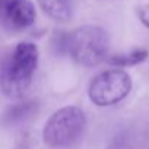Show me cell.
Listing matches in <instances>:
<instances>
[{
	"label": "cell",
	"mask_w": 149,
	"mask_h": 149,
	"mask_svg": "<svg viewBox=\"0 0 149 149\" xmlns=\"http://www.w3.org/2000/svg\"><path fill=\"white\" fill-rule=\"evenodd\" d=\"M38 47L34 42H19L0 66V89L10 100H19L28 91L38 66Z\"/></svg>",
	"instance_id": "cell-1"
},
{
	"label": "cell",
	"mask_w": 149,
	"mask_h": 149,
	"mask_svg": "<svg viewBox=\"0 0 149 149\" xmlns=\"http://www.w3.org/2000/svg\"><path fill=\"white\" fill-rule=\"evenodd\" d=\"M86 116L76 105H66L54 111L42 129L44 143L53 149H63L74 145L84 134Z\"/></svg>",
	"instance_id": "cell-2"
},
{
	"label": "cell",
	"mask_w": 149,
	"mask_h": 149,
	"mask_svg": "<svg viewBox=\"0 0 149 149\" xmlns=\"http://www.w3.org/2000/svg\"><path fill=\"white\" fill-rule=\"evenodd\" d=\"M108 34L98 25L79 26L69 35V54L82 66H98L108 51Z\"/></svg>",
	"instance_id": "cell-3"
},
{
	"label": "cell",
	"mask_w": 149,
	"mask_h": 149,
	"mask_svg": "<svg viewBox=\"0 0 149 149\" xmlns=\"http://www.w3.org/2000/svg\"><path fill=\"white\" fill-rule=\"evenodd\" d=\"M132 91V78L123 67L108 69L91 81L89 100L98 107H110L121 102Z\"/></svg>",
	"instance_id": "cell-4"
},
{
	"label": "cell",
	"mask_w": 149,
	"mask_h": 149,
	"mask_svg": "<svg viewBox=\"0 0 149 149\" xmlns=\"http://www.w3.org/2000/svg\"><path fill=\"white\" fill-rule=\"evenodd\" d=\"M3 24L9 31H24L34 25L37 12L31 0H2Z\"/></svg>",
	"instance_id": "cell-5"
},
{
	"label": "cell",
	"mask_w": 149,
	"mask_h": 149,
	"mask_svg": "<svg viewBox=\"0 0 149 149\" xmlns=\"http://www.w3.org/2000/svg\"><path fill=\"white\" fill-rule=\"evenodd\" d=\"M38 5L56 22H67L72 16V0H38Z\"/></svg>",
	"instance_id": "cell-6"
},
{
	"label": "cell",
	"mask_w": 149,
	"mask_h": 149,
	"mask_svg": "<svg viewBox=\"0 0 149 149\" xmlns=\"http://www.w3.org/2000/svg\"><path fill=\"white\" fill-rule=\"evenodd\" d=\"M38 108V102L37 101H25V102H19L16 105H12L6 114H5V120L8 123H21L28 120L29 117H32L37 113Z\"/></svg>",
	"instance_id": "cell-7"
},
{
	"label": "cell",
	"mask_w": 149,
	"mask_h": 149,
	"mask_svg": "<svg viewBox=\"0 0 149 149\" xmlns=\"http://www.w3.org/2000/svg\"><path fill=\"white\" fill-rule=\"evenodd\" d=\"M149 56V51L145 48H136L130 53H124V54H114L111 57H108V63L116 66V67H132L136 66L142 61H145Z\"/></svg>",
	"instance_id": "cell-8"
},
{
	"label": "cell",
	"mask_w": 149,
	"mask_h": 149,
	"mask_svg": "<svg viewBox=\"0 0 149 149\" xmlns=\"http://www.w3.org/2000/svg\"><path fill=\"white\" fill-rule=\"evenodd\" d=\"M69 35L70 32H64V31L54 34L51 40V45L57 54H69Z\"/></svg>",
	"instance_id": "cell-9"
},
{
	"label": "cell",
	"mask_w": 149,
	"mask_h": 149,
	"mask_svg": "<svg viewBox=\"0 0 149 149\" xmlns=\"http://www.w3.org/2000/svg\"><path fill=\"white\" fill-rule=\"evenodd\" d=\"M137 18L146 28H149V5H143L137 8Z\"/></svg>",
	"instance_id": "cell-10"
},
{
	"label": "cell",
	"mask_w": 149,
	"mask_h": 149,
	"mask_svg": "<svg viewBox=\"0 0 149 149\" xmlns=\"http://www.w3.org/2000/svg\"><path fill=\"white\" fill-rule=\"evenodd\" d=\"M0 13H2V0H0Z\"/></svg>",
	"instance_id": "cell-11"
}]
</instances>
